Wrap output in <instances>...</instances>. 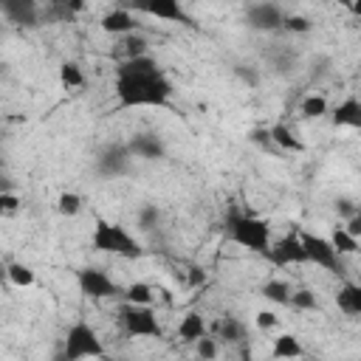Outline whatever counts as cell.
Returning a JSON list of instances; mask_svg holds the SVG:
<instances>
[{
	"label": "cell",
	"mask_w": 361,
	"mask_h": 361,
	"mask_svg": "<svg viewBox=\"0 0 361 361\" xmlns=\"http://www.w3.org/2000/svg\"><path fill=\"white\" fill-rule=\"evenodd\" d=\"M172 82L164 76L152 56H133L116 68V99L118 107H166Z\"/></svg>",
	"instance_id": "obj_1"
},
{
	"label": "cell",
	"mask_w": 361,
	"mask_h": 361,
	"mask_svg": "<svg viewBox=\"0 0 361 361\" xmlns=\"http://www.w3.org/2000/svg\"><path fill=\"white\" fill-rule=\"evenodd\" d=\"M226 231H228V240H234L237 245L254 251V254H268L271 248V228L265 220L254 217V214H245L240 209H231L228 217H226Z\"/></svg>",
	"instance_id": "obj_2"
},
{
	"label": "cell",
	"mask_w": 361,
	"mask_h": 361,
	"mask_svg": "<svg viewBox=\"0 0 361 361\" xmlns=\"http://www.w3.org/2000/svg\"><path fill=\"white\" fill-rule=\"evenodd\" d=\"M93 248L102 251V254H118V257H127V259H138L144 254V248L138 245V240L118 223H107V220H99L96 228H93Z\"/></svg>",
	"instance_id": "obj_3"
},
{
	"label": "cell",
	"mask_w": 361,
	"mask_h": 361,
	"mask_svg": "<svg viewBox=\"0 0 361 361\" xmlns=\"http://www.w3.org/2000/svg\"><path fill=\"white\" fill-rule=\"evenodd\" d=\"M99 355H104V347H102L96 330L90 324H85V322H76L68 330L62 358L65 361H76V358H99Z\"/></svg>",
	"instance_id": "obj_4"
},
{
	"label": "cell",
	"mask_w": 361,
	"mask_h": 361,
	"mask_svg": "<svg viewBox=\"0 0 361 361\" xmlns=\"http://www.w3.org/2000/svg\"><path fill=\"white\" fill-rule=\"evenodd\" d=\"M76 282H79V290L90 299H116V296H124V288L118 282H113L102 268H82L76 274Z\"/></svg>",
	"instance_id": "obj_5"
},
{
	"label": "cell",
	"mask_w": 361,
	"mask_h": 361,
	"mask_svg": "<svg viewBox=\"0 0 361 361\" xmlns=\"http://www.w3.org/2000/svg\"><path fill=\"white\" fill-rule=\"evenodd\" d=\"M121 324L130 336H161V324L155 319V313L149 310V305H124L121 307Z\"/></svg>",
	"instance_id": "obj_6"
},
{
	"label": "cell",
	"mask_w": 361,
	"mask_h": 361,
	"mask_svg": "<svg viewBox=\"0 0 361 361\" xmlns=\"http://www.w3.org/2000/svg\"><path fill=\"white\" fill-rule=\"evenodd\" d=\"M130 164H133V152L127 144H107L99 158H96V169L99 175L104 178H121L130 172Z\"/></svg>",
	"instance_id": "obj_7"
},
{
	"label": "cell",
	"mask_w": 361,
	"mask_h": 361,
	"mask_svg": "<svg viewBox=\"0 0 361 361\" xmlns=\"http://www.w3.org/2000/svg\"><path fill=\"white\" fill-rule=\"evenodd\" d=\"M302 243H305V251H307V262H316L333 274H341V254L333 248V243L327 237H319V234H302Z\"/></svg>",
	"instance_id": "obj_8"
},
{
	"label": "cell",
	"mask_w": 361,
	"mask_h": 361,
	"mask_svg": "<svg viewBox=\"0 0 361 361\" xmlns=\"http://www.w3.org/2000/svg\"><path fill=\"white\" fill-rule=\"evenodd\" d=\"M276 268L282 265H302L307 262V251H305V243H302V234H285L282 240H276L268 254H265Z\"/></svg>",
	"instance_id": "obj_9"
},
{
	"label": "cell",
	"mask_w": 361,
	"mask_h": 361,
	"mask_svg": "<svg viewBox=\"0 0 361 361\" xmlns=\"http://www.w3.org/2000/svg\"><path fill=\"white\" fill-rule=\"evenodd\" d=\"M0 8L6 14V20L20 28H34L42 23V11H39L37 0H0Z\"/></svg>",
	"instance_id": "obj_10"
},
{
	"label": "cell",
	"mask_w": 361,
	"mask_h": 361,
	"mask_svg": "<svg viewBox=\"0 0 361 361\" xmlns=\"http://www.w3.org/2000/svg\"><path fill=\"white\" fill-rule=\"evenodd\" d=\"M135 8L144 11V14H149V17H158V20H172V23L195 25L192 17L180 8V0H141Z\"/></svg>",
	"instance_id": "obj_11"
},
{
	"label": "cell",
	"mask_w": 361,
	"mask_h": 361,
	"mask_svg": "<svg viewBox=\"0 0 361 361\" xmlns=\"http://www.w3.org/2000/svg\"><path fill=\"white\" fill-rule=\"evenodd\" d=\"M245 23L257 31H276V28H282L285 17L274 3H254L245 11Z\"/></svg>",
	"instance_id": "obj_12"
},
{
	"label": "cell",
	"mask_w": 361,
	"mask_h": 361,
	"mask_svg": "<svg viewBox=\"0 0 361 361\" xmlns=\"http://www.w3.org/2000/svg\"><path fill=\"white\" fill-rule=\"evenodd\" d=\"M127 147H130V152L135 155V158H144V161H158V158H164V144H161V138L155 135V133H138V135H133L130 141H127Z\"/></svg>",
	"instance_id": "obj_13"
},
{
	"label": "cell",
	"mask_w": 361,
	"mask_h": 361,
	"mask_svg": "<svg viewBox=\"0 0 361 361\" xmlns=\"http://www.w3.org/2000/svg\"><path fill=\"white\" fill-rule=\"evenodd\" d=\"M330 121H333L336 127H355V130H361V102L353 99V96L344 99V102L333 110Z\"/></svg>",
	"instance_id": "obj_14"
},
{
	"label": "cell",
	"mask_w": 361,
	"mask_h": 361,
	"mask_svg": "<svg viewBox=\"0 0 361 361\" xmlns=\"http://www.w3.org/2000/svg\"><path fill=\"white\" fill-rule=\"evenodd\" d=\"M135 25L138 23L127 8H113V11H107L102 17V28L107 34H130V31H135Z\"/></svg>",
	"instance_id": "obj_15"
},
{
	"label": "cell",
	"mask_w": 361,
	"mask_h": 361,
	"mask_svg": "<svg viewBox=\"0 0 361 361\" xmlns=\"http://www.w3.org/2000/svg\"><path fill=\"white\" fill-rule=\"evenodd\" d=\"M336 305L347 316H361V285H353V282L341 285L336 293Z\"/></svg>",
	"instance_id": "obj_16"
},
{
	"label": "cell",
	"mask_w": 361,
	"mask_h": 361,
	"mask_svg": "<svg viewBox=\"0 0 361 361\" xmlns=\"http://www.w3.org/2000/svg\"><path fill=\"white\" fill-rule=\"evenodd\" d=\"M206 336V324H203V316L200 313H186L180 327H178V338L180 341H197Z\"/></svg>",
	"instance_id": "obj_17"
},
{
	"label": "cell",
	"mask_w": 361,
	"mask_h": 361,
	"mask_svg": "<svg viewBox=\"0 0 361 361\" xmlns=\"http://www.w3.org/2000/svg\"><path fill=\"white\" fill-rule=\"evenodd\" d=\"M214 330H217V338H223V341H228V344H240V341L245 338V327H243V322H237L234 316H223Z\"/></svg>",
	"instance_id": "obj_18"
},
{
	"label": "cell",
	"mask_w": 361,
	"mask_h": 361,
	"mask_svg": "<svg viewBox=\"0 0 361 361\" xmlns=\"http://www.w3.org/2000/svg\"><path fill=\"white\" fill-rule=\"evenodd\" d=\"M271 141H274L276 147L288 149V152H302V149H305V144H302L285 124H274V127H271Z\"/></svg>",
	"instance_id": "obj_19"
},
{
	"label": "cell",
	"mask_w": 361,
	"mask_h": 361,
	"mask_svg": "<svg viewBox=\"0 0 361 361\" xmlns=\"http://www.w3.org/2000/svg\"><path fill=\"white\" fill-rule=\"evenodd\" d=\"M262 296L276 302V305H290V285L282 282V279H268L262 285Z\"/></svg>",
	"instance_id": "obj_20"
},
{
	"label": "cell",
	"mask_w": 361,
	"mask_h": 361,
	"mask_svg": "<svg viewBox=\"0 0 361 361\" xmlns=\"http://www.w3.org/2000/svg\"><path fill=\"white\" fill-rule=\"evenodd\" d=\"M271 355L274 358H296V355H302V344L296 341V336H279L276 341H274V350H271Z\"/></svg>",
	"instance_id": "obj_21"
},
{
	"label": "cell",
	"mask_w": 361,
	"mask_h": 361,
	"mask_svg": "<svg viewBox=\"0 0 361 361\" xmlns=\"http://www.w3.org/2000/svg\"><path fill=\"white\" fill-rule=\"evenodd\" d=\"M330 243H333V248L338 254H355L358 251V237H353L347 228H336L330 234Z\"/></svg>",
	"instance_id": "obj_22"
},
{
	"label": "cell",
	"mask_w": 361,
	"mask_h": 361,
	"mask_svg": "<svg viewBox=\"0 0 361 361\" xmlns=\"http://www.w3.org/2000/svg\"><path fill=\"white\" fill-rule=\"evenodd\" d=\"M124 299L130 305H149L152 302V288L147 282H133L124 288Z\"/></svg>",
	"instance_id": "obj_23"
},
{
	"label": "cell",
	"mask_w": 361,
	"mask_h": 361,
	"mask_svg": "<svg viewBox=\"0 0 361 361\" xmlns=\"http://www.w3.org/2000/svg\"><path fill=\"white\" fill-rule=\"evenodd\" d=\"M327 113V99L324 96H307L305 102H302V116L305 118H322Z\"/></svg>",
	"instance_id": "obj_24"
},
{
	"label": "cell",
	"mask_w": 361,
	"mask_h": 361,
	"mask_svg": "<svg viewBox=\"0 0 361 361\" xmlns=\"http://www.w3.org/2000/svg\"><path fill=\"white\" fill-rule=\"evenodd\" d=\"M56 209H59V214L73 217V214H79V209H82V197H79L76 192H62V195L56 197Z\"/></svg>",
	"instance_id": "obj_25"
},
{
	"label": "cell",
	"mask_w": 361,
	"mask_h": 361,
	"mask_svg": "<svg viewBox=\"0 0 361 361\" xmlns=\"http://www.w3.org/2000/svg\"><path fill=\"white\" fill-rule=\"evenodd\" d=\"M59 82H62L65 87H79V85L85 82L82 68H79L76 62H65V65L59 68Z\"/></svg>",
	"instance_id": "obj_26"
},
{
	"label": "cell",
	"mask_w": 361,
	"mask_h": 361,
	"mask_svg": "<svg viewBox=\"0 0 361 361\" xmlns=\"http://www.w3.org/2000/svg\"><path fill=\"white\" fill-rule=\"evenodd\" d=\"M6 274H8V279H11L14 285H20V288H25V285L34 282V271H31L28 265H23V262H11Z\"/></svg>",
	"instance_id": "obj_27"
},
{
	"label": "cell",
	"mask_w": 361,
	"mask_h": 361,
	"mask_svg": "<svg viewBox=\"0 0 361 361\" xmlns=\"http://www.w3.org/2000/svg\"><path fill=\"white\" fill-rule=\"evenodd\" d=\"M290 305H293L296 310H316V307H319L316 293H313V290H307V288L293 290V293H290Z\"/></svg>",
	"instance_id": "obj_28"
},
{
	"label": "cell",
	"mask_w": 361,
	"mask_h": 361,
	"mask_svg": "<svg viewBox=\"0 0 361 361\" xmlns=\"http://www.w3.org/2000/svg\"><path fill=\"white\" fill-rule=\"evenodd\" d=\"M158 220H161L158 206H141V212H138V228L141 231H152L158 226Z\"/></svg>",
	"instance_id": "obj_29"
},
{
	"label": "cell",
	"mask_w": 361,
	"mask_h": 361,
	"mask_svg": "<svg viewBox=\"0 0 361 361\" xmlns=\"http://www.w3.org/2000/svg\"><path fill=\"white\" fill-rule=\"evenodd\" d=\"M282 28L290 31V34H307V31H310V20L302 17V14H290V17H285Z\"/></svg>",
	"instance_id": "obj_30"
},
{
	"label": "cell",
	"mask_w": 361,
	"mask_h": 361,
	"mask_svg": "<svg viewBox=\"0 0 361 361\" xmlns=\"http://www.w3.org/2000/svg\"><path fill=\"white\" fill-rule=\"evenodd\" d=\"M121 45H124V51H127V59H133V56H144V54H147V39H144V37L130 34Z\"/></svg>",
	"instance_id": "obj_31"
},
{
	"label": "cell",
	"mask_w": 361,
	"mask_h": 361,
	"mask_svg": "<svg viewBox=\"0 0 361 361\" xmlns=\"http://www.w3.org/2000/svg\"><path fill=\"white\" fill-rule=\"evenodd\" d=\"M234 73H237L245 85H251V87L259 85V73H257V68H251V65H234Z\"/></svg>",
	"instance_id": "obj_32"
},
{
	"label": "cell",
	"mask_w": 361,
	"mask_h": 361,
	"mask_svg": "<svg viewBox=\"0 0 361 361\" xmlns=\"http://www.w3.org/2000/svg\"><path fill=\"white\" fill-rule=\"evenodd\" d=\"M197 355L200 358H214L217 355V344H214V338H197Z\"/></svg>",
	"instance_id": "obj_33"
},
{
	"label": "cell",
	"mask_w": 361,
	"mask_h": 361,
	"mask_svg": "<svg viewBox=\"0 0 361 361\" xmlns=\"http://www.w3.org/2000/svg\"><path fill=\"white\" fill-rule=\"evenodd\" d=\"M254 144H259V147H265V149H271L274 147V141H271V130H251V135H248Z\"/></svg>",
	"instance_id": "obj_34"
},
{
	"label": "cell",
	"mask_w": 361,
	"mask_h": 361,
	"mask_svg": "<svg viewBox=\"0 0 361 361\" xmlns=\"http://www.w3.org/2000/svg\"><path fill=\"white\" fill-rule=\"evenodd\" d=\"M276 316L271 313V310H259L257 313V327H262V330H271V327H276Z\"/></svg>",
	"instance_id": "obj_35"
},
{
	"label": "cell",
	"mask_w": 361,
	"mask_h": 361,
	"mask_svg": "<svg viewBox=\"0 0 361 361\" xmlns=\"http://www.w3.org/2000/svg\"><path fill=\"white\" fill-rule=\"evenodd\" d=\"M336 212H338L341 217H347V220H350V217H353L358 209L353 206V200H347V197H338V200H336Z\"/></svg>",
	"instance_id": "obj_36"
},
{
	"label": "cell",
	"mask_w": 361,
	"mask_h": 361,
	"mask_svg": "<svg viewBox=\"0 0 361 361\" xmlns=\"http://www.w3.org/2000/svg\"><path fill=\"white\" fill-rule=\"evenodd\" d=\"M17 206H20V197H17V195H11V192H3V195H0V209H3V212H14Z\"/></svg>",
	"instance_id": "obj_37"
},
{
	"label": "cell",
	"mask_w": 361,
	"mask_h": 361,
	"mask_svg": "<svg viewBox=\"0 0 361 361\" xmlns=\"http://www.w3.org/2000/svg\"><path fill=\"white\" fill-rule=\"evenodd\" d=\"M344 228H347L353 237H361V212H355V214L347 220V226H344Z\"/></svg>",
	"instance_id": "obj_38"
},
{
	"label": "cell",
	"mask_w": 361,
	"mask_h": 361,
	"mask_svg": "<svg viewBox=\"0 0 361 361\" xmlns=\"http://www.w3.org/2000/svg\"><path fill=\"white\" fill-rule=\"evenodd\" d=\"M189 282L197 288V285H203V282H206V274H203L200 268H189Z\"/></svg>",
	"instance_id": "obj_39"
},
{
	"label": "cell",
	"mask_w": 361,
	"mask_h": 361,
	"mask_svg": "<svg viewBox=\"0 0 361 361\" xmlns=\"http://www.w3.org/2000/svg\"><path fill=\"white\" fill-rule=\"evenodd\" d=\"M350 11H353V14H358V17H361V0H353V8H350Z\"/></svg>",
	"instance_id": "obj_40"
},
{
	"label": "cell",
	"mask_w": 361,
	"mask_h": 361,
	"mask_svg": "<svg viewBox=\"0 0 361 361\" xmlns=\"http://www.w3.org/2000/svg\"><path fill=\"white\" fill-rule=\"evenodd\" d=\"M118 3H121V6H133V8H135L141 0H118Z\"/></svg>",
	"instance_id": "obj_41"
},
{
	"label": "cell",
	"mask_w": 361,
	"mask_h": 361,
	"mask_svg": "<svg viewBox=\"0 0 361 361\" xmlns=\"http://www.w3.org/2000/svg\"><path fill=\"white\" fill-rule=\"evenodd\" d=\"M341 6H347V8H353V0H338Z\"/></svg>",
	"instance_id": "obj_42"
}]
</instances>
